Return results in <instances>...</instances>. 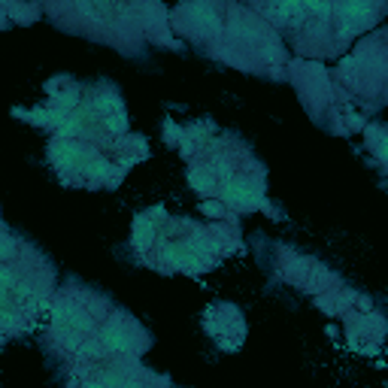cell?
<instances>
[{
	"instance_id": "1",
	"label": "cell",
	"mask_w": 388,
	"mask_h": 388,
	"mask_svg": "<svg viewBox=\"0 0 388 388\" xmlns=\"http://www.w3.org/2000/svg\"><path fill=\"white\" fill-rule=\"evenodd\" d=\"M373 13H376L373 0H343V4H340V21L346 25L343 30L349 34V30L367 25V21L373 18Z\"/></svg>"
},
{
	"instance_id": "2",
	"label": "cell",
	"mask_w": 388,
	"mask_h": 388,
	"mask_svg": "<svg viewBox=\"0 0 388 388\" xmlns=\"http://www.w3.org/2000/svg\"><path fill=\"white\" fill-rule=\"evenodd\" d=\"M164 261L170 267H179V270H200L203 267L200 255L194 252V246H170L164 252Z\"/></svg>"
},
{
	"instance_id": "3",
	"label": "cell",
	"mask_w": 388,
	"mask_h": 388,
	"mask_svg": "<svg viewBox=\"0 0 388 388\" xmlns=\"http://www.w3.org/2000/svg\"><path fill=\"white\" fill-rule=\"evenodd\" d=\"M101 346L110 349V352H131L134 349V337L115 321V325H106L101 331Z\"/></svg>"
},
{
	"instance_id": "4",
	"label": "cell",
	"mask_w": 388,
	"mask_h": 388,
	"mask_svg": "<svg viewBox=\"0 0 388 388\" xmlns=\"http://www.w3.org/2000/svg\"><path fill=\"white\" fill-rule=\"evenodd\" d=\"M224 198L236 207H255L261 200V188L258 186H249V182H228L224 186Z\"/></svg>"
},
{
	"instance_id": "5",
	"label": "cell",
	"mask_w": 388,
	"mask_h": 388,
	"mask_svg": "<svg viewBox=\"0 0 388 388\" xmlns=\"http://www.w3.org/2000/svg\"><path fill=\"white\" fill-rule=\"evenodd\" d=\"M82 158H85V152H82V146H76V143H58L55 146V161L61 167H76Z\"/></svg>"
},
{
	"instance_id": "6",
	"label": "cell",
	"mask_w": 388,
	"mask_h": 388,
	"mask_svg": "<svg viewBox=\"0 0 388 388\" xmlns=\"http://www.w3.org/2000/svg\"><path fill=\"white\" fill-rule=\"evenodd\" d=\"M79 9L85 16H89L91 21L103 18V0H79Z\"/></svg>"
},
{
	"instance_id": "7",
	"label": "cell",
	"mask_w": 388,
	"mask_h": 388,
	"mask_svg": "<svg viewBox=\"0 0 388 388\" xmlns=\"http://www.w3.org/2000/svg\"><path fill=\"white\" fill-rule=\"evenodd\" d=\"M94 106H97V110H101V113H106V115H113V113H118V110H122V103H118L113 94H103V97H97V101H94Z\"/></svg>"
},
{
	"instance_id": "8",
	"label": "cell",
	"mask_w": 388,
	"mask_h": 388,
	"mask_svg": "<svg viewBox=\"0 0 388 388\" xmlns=\"http://www.w3.org/2000/svg\"><path fill=\"white\" fill-rule=\"evenodd\" d=\"M194 18H198L200 21V25L203 28H215V13H212V9L210 6H203V4H198V6H194V13H191Z\"/></svg>"
},
{
	"instance_id": "9",
	"label": "cell",
	"mask_w": 388,
	"mask_h": 388,
	"mask_svg": "<svg viewBox=\"0 0 388 388\" xmlns=\"http://www.w3.org/2000/svg\"><path fill=\"white\" fill-rule=\"evenodd\" d=\"M191 186L198 191H212V179L210 176H200V173H191Z\"/></svg>"
},
{
	"instance_id": "10",
	"label": "cell",
	"mask_w": 388,
	"mask_h": 388,
	"mask_svg": "<svg viewBox=\"0 0 388 388\" xmlns=\"http://www.w3.org/2000/svg\"><path fill=\"white\" fill-rule=\"evenodd\" d=\"M16 283V276H13V270L9 267H0V295H6V288Z\"/></svg>"
},
{
	"instance_id": "11",
	"label": "cell",
	"mask_w": 388,
	"mask_h": 388,
	"mask_svg": "<svg viewBox=\"0 0 388 388\" xmlns=\"http://www.w3.org/2000/svg\"><path fill=\"white\" fill-rule=\"evenodd\" d=\"M106 127H110V131H125V115H118V113L106 115Z\"/></svg>"
},
{
	"instance_id": "12",
	"label": "cell",
	"mask_w": 388,
	"mask_h": 388,
	"mask_svg": "<svg viewBox=\"0 0 388 388\" xmlns=\"http://www.w3.org/2000/svg\"><path fill=\"white\" fill-rule=\"evenodd\" d=\"M9 252H13V243L6 236H0V255H9Z\"/></svg>"
}]
</instances>
